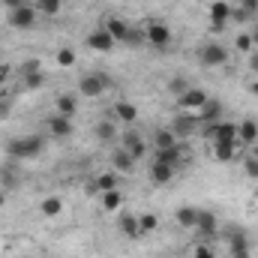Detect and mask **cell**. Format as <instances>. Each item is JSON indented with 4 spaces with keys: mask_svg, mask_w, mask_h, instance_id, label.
<instances>
[{
    "mask_svg": "<svg viewBox=\"0 0 258 258\" xmlns=\"http://www.w3.org/2000/svg\"><path fill=\"white\" fill-rule=\"evenodd\" d=\"M42 150H45L42 135H21V138H12L6 144V153L15 156V159H36Z\"/></svg>",
    "mask_w": 258,
    "mask_h": 258,
    "instance_id": "6da1fadb",
    "label": "cell"
},
{
    "mask_svg": "<svg viewBox=\"0 0 258 258\" xmlns=\"http://www.w3.org/2000/svg\"><path fill=\"white\" fill-rule=\"evenodd\" d=\"M102 27H105V33H108L114 42H132V45H135V42H144V33H141V30H132L123 18H114V15H111V18H105Z\"/></svg>",
    "mask_w": 258,
    "mask_h": 258,
    "instance_id": "7a4b0ae2",
    "label": "cell"
},
{
    "mask_svg": "<svg viewBox=\"0 0 258 258\" xmlns=\"http://www.w3.org/2000/svg\"><path fill=\"white\" fill-rule=\"evenodd\" d=\"M225 249H228L231 258H252V252H249V237L237 225H228L225 228Z\"/></svg>",
    "mask_w": 258,
    "mask_h": 258,
    "instance_id": "3957f363",
    "label": "cell"
},
{
    "mask_svg": "<svg viewBox=\"0 0 258 258\" xmlns=\"http://www.w3.org/2000/svg\"><path fill=\"white\" fill-rule=\"evenodd\" d=\"M198 60H201V66H207V69L225 66L228 63V48H225L222 42H204V45L198 48Z\"/></svg>",
    "mask_w": 258,
    "mask_h": 258,
    "instance_id": "277c9868",
    "label": "cell"
},
{
    "mask_svg": "<svg viewBox=\"0 0 258 258\" xmlns=\"http://www.w3.org/2000/svg\"><path fill=\"white\" fill-rule=\"evenodd\" d=\"M171 39H174V33H171V27L162 24V21H150V24L144 27V42L153 45V48H168Z\"/></svg>",
    "mask_w": 258,
    "mask_h": 258,
    "instance_id": "5b68a950",
    "label": "cell"
},
{
    "mask_svg": "<svg viewBox=\"0 0 258 258\" xmlns=\"http://www.w3.org/2000/svg\"><path fill=\"white\" fill-rule=\"evenodd\" d=\"M105 90H108V75H102V72L84 75V78L78 81V93H81L84 99H99Z\"/></svg>",
    "mask_w": 258,
    "mask_h": 258,
    "instance_id": "8992f818",
    "label": "cell"
},
{
    "mask_svg": "<svg viewBox=\"0 0 258 258\" xmlns=\"http://www.w3.org/2000/svg\"><path fill=\"white\" fill-rule=\"evenodd\" d=\"M231 12H234V6L228 3V0H213L210 6H207V18H210V30H225V24L231 21Z\"/></svg>",
    "mask_w": 258,
    "mask_h": 258,
    "instance_id": "52a82bcc",
    "label": "cell"
},
{
    "mask_svg": "<svg viewBox=\"0 0 258 258\" xmlns=\"http://www.w3.org/2000/svg\"><path fill=\"white\" fill-rule=\"evenodd\" d=\"M36 18H39V12H36V6H27V3H18L15 9H9V24H12L15 30H30V27L36 24Z\"/></svg>",
    "mask_w": 258,
    "mask_h": 258,
    "instance_id": "ba28073f",
    "label": "cell"
},
{
    "mask_svg": "<svg viewBox=\"0 0 258 258\" xmlns=\"http://www.w3.org/2000/svg\"><path fill=\"white\" fill-rule=\"evenodd\" d=\"M207 99H210V96H207L201 87H189L183 96H177V111H186V114H195V117H198V111L204 108Z\"/></svg>",
    "mask_w": 258,
    "mask_h": 258,
    "instance_id": "9c48e42d",
    "label": "cell"
},
{
    "mask_svg": "<svg viewBox=\"0 0 258 258\" xmlns=\"http://www.w3.org/2000/svg\"><path fill=\"white\" fill-rule=\"evenodd\" d=\"M204 135H207L210 141H228V144H237V123H234V120L210 123V126H204Z\"/></svg>",
    "mask_w": 258,
    "mask_h": 258,
    "instance_id": "30bf717a",
    "label": "cell"
},
{
    "mask_svg": "<svg viewBox=\"0 0 258 258\" xmlns=\"http://www.w3.org/2000/svg\"><path fill=\"white\" fill-rule=\"evenodd\" d=\"M198 126H201L198 117H195V114H186V111H177V117H174V123H171V129H174L177 138H189Z\"/></svg>",
    "mask_w": 258,
    "mask_h": 258,
    "instance_id": "8fae6325",
    "label": "cell"
},
{
    "mask_svg": "<svg viewBox=\"0 0 258 258\" xmlns=\"http://www.w3.org/2000/svg\"><path fill=\"white\" fill-rule=\"evenodd\" d=\"M117 42L105 33V27H99V30H93V33H87V48L90 51H99V54H105V51H111Z\"/></svg>",
    "mask_w": 258,
    "mask_h": 258,
    "instance_id": "7c38bea8",
    "label": "cell"
},
{
    "mask_svg": "<svg viewBox=\"0 0 258 258\" xmlns=\"http://www.w3.org/2000/svg\"><path fill=\"white\" fill-rule=\"evenodd\" d=\"M123 150H129L132 159H141V156L147 153V141H144L135 129H126V132H123Z\"/></svg>",
    "mask_w": 258,
    "mask_h": 258,
    "instance_id": "4fadbf2b",
    "label": "cell"
},
{
    "mask_svg": "<svg viewBox=\"0 0 258 258\" xmlns=\"http://www.w3.org/2000/svg\"><path fill=\"white\" fill-rule=\"evenodd\" d=\"M237 144H240V147H246V150H249L252 144H258V123H255V120H249V117H246V120H240V123H237Z\"/></svg>",
    "mask_w": 258,
    "mask_h": 258,
    "instance_id": "5bb4252c",
    "label": "cell"
},
{
    "mask_svg": "<svg viewBox=\"0 0 258 258\" xmlns=\"http://www.w3.org/2000/svg\"><path fill=\"white\" fill-rule=\"evenodd\" d=\"M219 120H225V117H222V102L207 99L204 108L198 111V123H201V126H210V123H219Z\"/></svg>",
    "mask_w": 258,
    "mask_h": 258,
    "instance_id": "9a60e30c",
    "label": "cell"
},
{
    "mask_svg": "<svg viewBox=\"0 0 258 258\" xmlns=\"http://www.w3.org/2000/svg\"><path fill=\"white\" fill-rule=\"evenodd\" d=\"M174 174H177V168L174 165H165V162H150V180L156 183V186H165V183H171L174 180Z\"/></svg>",
    "mask_w": 258,
    "mask_h": 258,
    "instance_id": "2e32d148",
    "label": "cell"
},
{
    "mask_svg": "<svg viewBox=\"0 0 258 258\" xmlns=\"http://www.w3.org/2000/svg\"><path fill=\"white\" fill-rule=\"evenodd\" d=\"M195 228H198L204 237H210V234L219 231V216H216L213 210H198V216H195Z\"/></svg>",
    "mask_w": 258,
    "mask_h": 258,
    "instance_id": "e0dca14e",
    "label": "cell"
},
{
    "mask_svg": "<svg viewBox=\"0 0 258 258\" xmlns=\"http://www.w3.org/2000/svg\"><path fill=\"white\" fill-rule=\"evenodd\" d=\"M177 135H174V129L171 126H159L153 129V150H168V147H177Z\"/></svg>",
    "mask_w": 258,
    "mask_h": 258,
    "instance_id": "ac0fdd59",
    "label": "cell"
},
{
    "mask_svg": "<svg viewBox=\"0 0 258 258\" xmlns=\"http://www.w3.org/2000/svg\"><path fill=\"white\" fill-rule=\"evenodd\" d=\"M39 213H42L45 219H57V216L63 213V198H60V195H45V198L39 201Z\"/></svg>",
    "mask_w": 258,
    "mask_h": 258,
    "instance_id": "d6986e66",
    "label": "cell"
},
{
    "mask_svg": "<svg viewBox=\"0 0 258 258\" xmlns=\"http://www.w3.org/2000/svg\"><path fill=\"white\" fill-rule=\"evenodd\" d=\"M210 150L216 162H231L237 156V144H228V141H210Z\"/></svg>",
    "mask_w": 258,
    "mask_h": 258,
    "instance_id": "ffe728a7",
    "label": "cell"
},
{
    "mask_svg": "<svg viewBox=\"0 0 258 258\" xmlns=\"http://www.w3.org/2000/svg\"><path fill=\"white\" fill-rule=\"evenodd\" d=\"M114 117H117L120 123L132 126V123L138 120V108H135L132 102H126V99H120V102H114Z\"/></svg>",
    "mask_w": 258,
    "mask_h": 258,
    "instance_id": "44dd1931",
    "label": "cell"
},
{
    "mask_svg": "<svg viewBox=\"0 0 258 258\" xmlns=\"http://www.w3.org/2000/svg\"><path fill=\"white\" fill-rule=\"evenodd\" d=\"M111 165H114V174H129L132 168H135V159L129 156V150H114L111 153Z\"/></svg>",
    "mask_w": 258,
    "mask_h": 258,
    "instance_id": "7402d4cb",
    "label": "cell"
},
{
    "mask_svg": "<svg viewBox=\"0 0 258 258\" xmlns=\"http://www.w3.org/2000/svg\"><path fill=\"white\" fill-rule=\"evenodd\" d=\"M48 132H51L54 138H69V135H72V120L63 117V114H54V117L48 120Z\"/></svg>",
    "mask_w": 258,
    "mask_h": 258,
    "instance_id": "603a6c76",
    "label": "cell"
},
{
    "mask_svg": "<svg viewBox=\"0 0 258 258\" xmlns=\"http://www.w3.org/2000/svg\"><path fill=\"white\" fill-rule=\"evenodd\" d=\"M54 105H57V114H63V117L72 120V117H75V111H78V96H72V93H60Z\"/></svg>",
    "mask_w": 258,
    "mask_h": 258,
    "instance_id": "cb8c5ba5",
    "label": "cell"
},
{
    "mask_svg": "<svg viewBox=\"0 0 258 258\" xmlns=\"http://www.w3.org/2000/svg\"><path fill=\"white\" fill-rule=\"evenodd\" d=\"M117 225H120V234H123V237H132V240H135V237H141V225H138V216H132V213H123Z\"/></svg>",
    "mask_w": 258,
    "mask_h": 258,
    "instance_id": "d4e9b609",
    "label": "cell"
},
{
    "mask_svg": "<svg viewBox=\"0 0 258 258\" xmlns=\"http://www.w3.org/2000/svg\"><path fill=\"white\" fill-rule=\"evenodd\" d=\"M195 216H198V207H189V204L174 210V222L180 228H195Z\"/></svg>",
    "mask_w": 258,
    "mask_h": 258,
    "instance_id": "484cf974",
    "label": "cell"
},
{
    "mask_svg": "<svg viewBox=\"0 0 258 258\" xmlns=\"http://www.w3.org/2000/svg\"><path fill=\"white\" fill-rule=\"evenodd\" d=\"M93 189H96L99 195L108 192V189H117V174H114V171H102V174H96Z\"/></svg>",
    "mask_w": 258,
    "mask_h": 258,
    "instance_id": "4316f807",
    "label": "cell"
},
{
    "mask_svg": "<svg viewBox=\"0 0 258 258\" xmlns=\"http://www.w3.org/2000/svg\"><path fill=\"white\" fill-rule=\"evenodd\" d=\"M234 51H237V54H243V57H249V54L255 51V42H252V33H249V30L234 36Z\"/></svg>",
    "mask_w": 258,
    "mask_h": 258,
    "instance_id": "83f0119b",
    "label": "cell"
},
{
    "mask_svg": "<svg viewBox=\"0 0 258 258\" xmlns=\"http://www.w3.org/2000/svg\"><path fill=\"white\" fill-rule=\"evenodd\" d=\"M180 153H183V150H180V144H177V147H168V150H153V159H156V162H165V165H174V168H177V162H180Z\"/></svg>",
    "mask_w": 258,
    "mask_h": 258,
    "instance_id": "f1b7e54d",
    "label": "cell"
},
{
    "mask_svg": "<svg viewBox=\"0 0 258 258\" xmlns=\"http://www.w3.org/2000/svg\"><path fill=\"white\" fill-rule=\"evenodd\" d=\"M33 6H36V12H39V15H45V18H54V15L63 9V0H36Z\"/></svg>",
    "mask_w": 258,
    "mask_h": 258,
    "instance_id": "f546056e",
    "label": "cell"
},
{
    "mask_svg": "<svg viewBox=\"0 0 258 258\" xmlns=\"http://www.w3.org/2000/svg\"><path fill=\"white\" fill-rule=\"evenodd\" d=\"M102 207L111 213V210H120L123 207V192L120 189H108V192H102Z\"/></svg>",
    "mask_w": 258,
    "mask_h": 258,
    "instance_id": "4dcf8cb0",
    "label": "cell"
},
{
    "mask_svg": "<svg viewBox=\"0 0 258 258\" xmlns=\"http://www.w3.org/2000/svg\"><path fill=\"white\" fill-rule=\"evenodd\" d=\"M93 132H96L99 141H114V138H117V129H114L111 120H99V123L93 126Z\"/></svg>",
    "mask_w": 258,
    "mask_h": 258,
    "instance_id": "1f68e13d",
    "label": "cell"
},
{
    "mask_svg": "<svg viewBox=\"0 0 258 258\" xmlns=\"http://www.w3.org/2000/svg\"><path fill=\"white\" fill-rule=\"evenodd\" d=\"M138 225H141V234H153L159 228V216L156 213H141L138 216Z\"/></svg>",
    "mask_w": 258,
    "mask_h": 258,
    "instance_id": "d6a6232c",
    "label": "cell"
},
{
    "mask_svg": "<svg viewBox=\"0 0 258 258\" xmlns=\"http://www.w3.org/2000/svg\"><path fill=\"white\" fill-rule=\"evenodd\" d=\"M189 87H192V84H189V81H186L183 75H174V78L168 81V93H171V96H183V93H186Z\"/></svg>",
    "mask_w": 258,
    "mask_h": 258,
    "instance_id": "836d02e7",
    "label": "cell"
},
{
    "mask_svg": "<svg viewBox=\"0 0 258 258\" xmlns=\"http://www.w3.org/2000/svg\"><path fill=\"white\" fill-rule=\"evenodd\" d=\"M57 66H60V69H72V66H75V51H72V48H60V51H57Z\"/></svg>",
    "mask_w": 258,
    "mask_h": 258,
    "instance_id": "e575fe53",
    "label": "cell"
},
{
    "mask_svg": "<svg viewBox=\"0 0 258 258\" xmlns=\"http://www.w3.org/2000/svg\"><path fill=\"white\" fill-rule=\"evenodd\" d=\"M243 171H246V177L258 180V159L252 156V153H246V156H243Z\"/></svg>",
    "mask_w": 258,
    "mask_h": 258,
    "instance_id": "d590c367",
    "label": "cell"
},
{
    "mask_svg": "<svg viewBox=\"0 0 258 258\" xmlns=\"http://www.w3.org/2000/svg\"><path fill=\"white\" fill-rule=\"evenodd\" d=\"M42 81H45V78H42L39 69H36V72H24V84H27V87H42Z\"/></svg>",
    "mask_w": 258,
    "mask_h": 258,
    "instance_id": "8d00e7d4",
    "label": "cell"
},
{
    "mask_svg": "<svg viewBox=\"0 0 258 258\" xmlns=\"http://www.w3.org/2000/svg\"><path fill=\"white\" fill-rule=\"evenodd\" d=\"M189 258H216V252H213L207 243H198V246L192 249V255H189Z\"/></svg>",
    "mask_w": 258,
    "mask_h": 258,
    "instance_id": "74e56055",
    "label": "cell"
},
{
    "mask_svg": "<svg viewBox=\"0 0 258 258\" xmlns=\"http://www.w3.org/2000/svg\"><path fill=\"white\" fill-rule=\"evenodd\" d=\"M237 9L249 18V15H255V12H258V0H240V6H237Z\"/></svg>",
    "mask_w": 258,
    "mask_h": 258,
    "instance_id": "f35d334b",
    "label": "cell"
},
{
    "mask_svg": "<svg viewBox=\"0 0 258 258\" xmlns=\"http://www.w3.org/2000/svg\"><path fill=\"white\" fill-rule=\"evenodd\" d=\"M249 72H255V75H258V51L249 54Z\"/></svg>",
    "mask_w": 258,
    "mask_h": 258,
    "instance_id": "ab89813d",
    "label": "cell"
},
{
    "mask_svg": "<svg viewBox=\"0 0 258 258\" xmlns=\"http://www.w3.org/2000/svg\"><path fill=\"white\" fill-rule=\"evenodd\" d=\"M249 93L258 99V78H252V81H249Z\"/></svg>",
    "mask_w": 258,
    "mask_h": 258,
    "instance_id": "60d3db41",
    "label": "cell"
},
{
    "mask_svg": "<svg viewBox=\"0 0 258 258\" xmlns=\"http://www.w3.org/2000/svg\"><path fill=\"white\" fill-rule=\"evenodd\" d=\"M0 3H3V6H9V9H15V6H18L21 0H0Z\"/></svg>",
    "mask_w": 258,
    "mask_h": 258,
    "instance_id": "b9f144b4",
    "label": "cell"
},
{
    "mask_svg": "<svg viewBox=\"0 0 258 258\" xmlns=\"http://www.w3.org/2000/svg\"><path fill=\"white\" fill-rule=\"evenodd\" d=\"M249 33H252V42H255V48H258V24L252 27V30H249Z\"/></svg>",
    "mask_w": 258,
    "mask_h": 258,
    "instance_id": "7bdbcfd3",
    "label": "cell"
},
{
    "mask_svg": "<svg viewBox=\"0 0 258 258\" xmlns=\"http://www.w3.org/2000/svg\"><path fill=\"white\" fill-rule=\"evenodd\" d=\"M3 81H6V66H0V87H3Z\"/></svg>",
    "mask_w": 258,
    "mask_h": 258,
    "instance_id": "ee69618b",
    "label": "cell"
},
{
    "mask_svg": "<svg viewBox=\"0 0 258 258\" xmlns=\"http://www.w3.org/2000/svg\"><path fill=\"white\" fill-rule=\"evenodd\" d=\"M249 153H252V156L258 159V144H252V147H249Z\"/></svg>",
    "mask_w": 258,
    "mask_h": 258,
    "instance_id": "f6af8a7d",
    "label": "cell"
},
{
    "mask_svg": "<svg viewBox=\"0 0 258 258\" xmlns=\"http://www.w3.org/2000/svg\"><path fill=\"white\" fill-rule=\"evenodd\" d=\"M3 204H6V198H3V192H0V210H3Z\"/></svg>",
    "mask_w": 258,
    "mask_h": 258,
    "instance_id": "bcb514c9",
    "label": "cell"
}]
</instances>
